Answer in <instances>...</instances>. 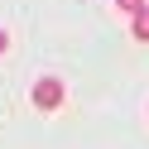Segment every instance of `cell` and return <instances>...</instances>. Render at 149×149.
<instances>
[{"label":"cell","instance_id":"cell-1","mask_svg":"<svg viewBox=\"0 0 149 149\" xmlns=\"http://www.w3.org/2000/svg\"><path fill=\"white\" fill-rule=\"evenodd\" d=\"M63 96H68V91H63L58 77H39V82H34V106H39V111H58Z\"/></svg>","mask_w":149,"mask_h":149},{"label":"cell","instance_id":"cell-2","mask_svg":"<svg viewBox=\"0 0 149 149\" xmlns=\"http://www.w3.org/2000/svg\"><path fill=\"white\" fill-rule=\"evenodd\" d=\"M130 34H135L139 43H149V5H144V10L135 15V19H130Z\"/></svg>","mask_w":149,"mask_h":149},{"label":"cell","instance_id":"cell-3","mask_svg":"<svg viewBox=\"0 0 149 149\" xmlns=\"http://www.w3.org/2000/svg\"><path fill=\"white\" fill-rule=\"evenodd\" d=\"M116 10H120V15H130V19H135V15L144 10V0H116Z\"/></svg>","mask_w":149,"mask_h":149},{"label":"cell","instance_id":"cell-4","mask_svg":"<svg viewBox=\"0 0 149 149\" xmlns=\"http://www.w3.org/2000/svg\"><path fill=\"white\" fill-rule=\"evenodd\" d=\"M5 48H10V34H5V29H0V58H5Z\"/></svg>","mask_w":149,"mask_h":149}]
</instances>
